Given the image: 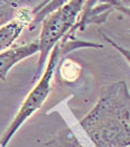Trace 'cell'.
<instances>
[{
  "label": "cell",
  "mask_w": 130,
  "mask_h": 147,
  "mask_svg": "<svg viewBox=\"0 0 130 147\" xmlns=\"http://www.w3.org/2000/svg\"><path fill=\"white\" fill-rule=\"evenodd\" d=\"M80 125L95 147H130V91L125 81L103 90Z\"/></svg>",
  "instance_id": "cell-1"
},
{
  "label": "cell",
  "mask_w": 130,
  "mask_h": 147,
  "mask_svg": "<svg viewBox=\"0 0 130 147\" xmlns=\"http://www.w3.org/2000/svg\"><path fill=\"white\" fill-rule=\"evenodd\" d=\"M84 5L85 1L81 0L65 1L63 6H61L55 11L51 12L43 20L40 35L37 39L39 47V60L34 79H37L39 73H42L43 69L45 67V62L47 61L48 55L53 49L70 34L79 19L80 13L82 12Z\"/></svg>",
  "instance_id": "cell-2"
},
{
  "label": "cell",
  "mask_w": 130,
  "mask_h": 147,
  "mask_svg": "<svg viewBox=\"0 0 130 147\" xmlns=\"http://www.w3.org/2000/svg\"><path fill=\"white\" fill-rule=\"evenodd\" d=\"M67 52H69L67 49L61 43L57 44L51 52L44 73L42 74L38 83L34 86V89L29 92L27 98L25 99L16 117L13 118L11 123L5 131V134L2 135L0 139V147L8 146L10 139L16 134V131L22 127V125L43 106V103L45 102V100L47 99L48 94L51 92V82H52L53 75L55 73V70L59 65V59L64 53H67Z\"/></svg>",
  "instance_id": "cell-3"
},
{
  "label": "cell",
  "mask_w": 130,
  "mask_h": 147,
  "mask_svg": "<svg viewBox=\"0 0 130 147\" xmlns=\"http://www.w3.org/2000/svg\"><path fill=\"white\" fill-rule=\"evenodd\" d=\"M33 19V9L30 7H22L12 20L0 27V53L11 49L15 40L19 37L25 27L30 25Z\"/></svg>",
  "instance_id": "cell-4"
},
{
  "label": "cell",
  "mask_w": 130,
  "mask_h": 147,
  "mask_svg": "<svg viewBox=\"0 0 130 147\" xmlns=\"http://www.w3.org/2000/svg\"><path fill=\"white\" fill-rule=\"evenodd\" d=\"M38 40L27 43L25 45L11 47L8 51L0 53V80L6 81L7 75L12 67L20 61L38 53Z\"/></svg>",
  "instance_id": "cell-5"
},
{
  "label": "cell",
  "mask_w": 130,
  "mask_h": 147,
  "mask_svg": "<svg viewBox=\"0 0 130 147\" xmlns=\"http://www.w3.org/2000/svg\"><path fill=\"white\" fill-rule=\"evenodd\" d=\"M27 3L24 1H0V27L12 20L18 10Z\"/></svg>",
  "instance_id": "cell-6"
},
{
  "label": "cell",
  "mask_w": 130,
  "mask_h": 147,
  "mask_svg": "<svg viewBox=\"0 0 130 147\" xmlns=\"http://www.w3.org/2000/svg\"><path fill=\"white\" fill-rule=\"evenodd\" d=\"M102 36H103V38H104V40H106V43H109L113 49H117L119 53L127 60V62L129 63V65H130V49H126V47H123V46H120L118 43H116L113 39H111L110 37H108L106 35H104V34H102Z\"/></svg>",
  "instance_id": "cell-7"
},
{
  "label": "cell",
  "mask_w": 130,
  "mask_h": 147,
  "mask_svg": "<svg viewBox=\"0 0 130 147\" xmlns=\"http://www.w3.org/2000/svg\"><path fill=\"white\" fill-rule=\"evenodd\" d=\"M110 6H111V8H112V9L119 10V11L123 12V13L128 15V16L130 17V7L126 6V5H123L122 2H118V1H112V2H110Z\"/></svg>",
  "instance_id": "cell-8"
}]
</instances>
